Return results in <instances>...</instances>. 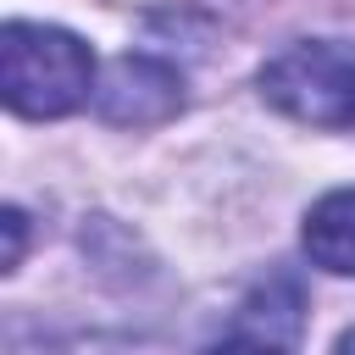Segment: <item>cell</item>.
<instances>
[{
  "instance_id": "3",
  "label": "cell",
  "mask_w": 355,
  "mask_h": 355,
  "mask_svg": "<svg viewBox=\"0 0 355 355\" xmlns=\"http://www.w3.org/2000/svg\"><path fill=\"white\" fill-rule=\"evenodd\" d=\"M94 111L116 128H155L172 111H183V72L150 50L111 61V72L94 89Z\"/></svg>"
},
{
  "instance_id": "5",
  "label": "cell",
  "mask_w": 355,
  "mask_h": 355,
  "mask_svg": "<svg viewBox=\"0 0 355 355\" xmlns=\"http://www.w3.org/2000/svg\"><path fill=\"white\" fill-rule=\"evenodd\" d=\"M305 255L327 272L355 277V189H333L305 216Z\"/></svg>"
},
{
  "instance_id": "6",
  "label": "cell",
  "mask_w": 355,
  "mask_h": 355,
  "mask_svg": "<svg viewBox=\"0 0 355 355\" xmlns=\"http://www.w3.org/2000/svg\"><path fill=\"white\" fill-rule=\"evenodd\" d=\"M0 227H6V272H17V261H22V227H28V216L11 205V211L0 216Z\"/></svg>"
},
{
  "instance_id": "4",
  "label": "cell",
  "mask_w": 355,
  "mask_h": 355,
  "mask_svg": "<svg viewBox=\"0 0 355 355\" xmlns=\"http://www.w3.org/2000/svg\"><path fill=\"white\" fill-rule=\"evenodd\" d=\"M300 327H305V283L294 272H266V283H255L244 294V305H239V316L222 338L288 349V344H300Z\"/></svg>"
},
{
  "instance_id": "1",
  "label": "cell",
  "mask_w": 355,
  "mask_h": 355,
  "mask_svg": "<svg viewBox=\"0 0 355 355\" xmlns=\"http://www.w3.org/2000/svg\"><path fill=\"white\" fill-rule=\"evenodd\" d=\"M0 83L17 116H67L94 89V55L78 33L44 22H6L0 33Z\"/></svg>"
},
{
  "instance_id": "2",
  "label": "cell",
  "mask_w": 355,
  "mask_h": 355,
  "mask_svg": "<svg viewBox=\"0 0 355 355\" xmlns=\"http://www.w3.org/2000/svg\"><path fill=\"white\" fill-rule=\"evenodd\" d=\"M261 100L311 128H355V50L338 39H294L261 67Z\"/></svg>"
}]
</instances>
